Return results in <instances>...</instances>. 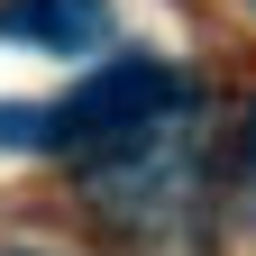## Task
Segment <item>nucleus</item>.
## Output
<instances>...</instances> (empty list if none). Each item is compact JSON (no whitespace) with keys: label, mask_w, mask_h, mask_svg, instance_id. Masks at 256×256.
I'll use <instances>...</instances> for the list:
<instances>
[{"label":"nucleus","mask_w":256,"mask_h":256,"mask_svg":"<svg viewBox=\"0 0 256 256\" xmlns=\"http://www.w3.org/2000/svg\"><path fill=\"white\" fill-rule=\"evenodd\" d=\"M174 64H156V55H110L92 82H74V101H64V138H138L146 119H165L174 110Z\"/></svg>","instance_id":"obj_1"},{"label":"nucleus","mask_w":256,"mask_h":256,"mask_svg":"<svg viewBox=\"0 0 256 256\" xmlns=\"http://www.w3.org/2000/svg\"><path fill=\"white\" fill-rule=\"evenodd\" d=\"M0 37L55 46V55L110 46V0H0Z\"/></svg>","instance_id":"obj_2"},{"label":"nucleus","mask_w":256,"mask_h":256,"mask_svg":"<svg viewBox=\"0 0 256 256\" xmlns=\"http://www.w3.org/2000/svg\"><path fill=\"white\" fill-rule=\"evenodd\" d=\"M64 138V119L37 110V101H0V146H55Z\"/></svg>","instance_id":"obj_3"}]
</instances>
